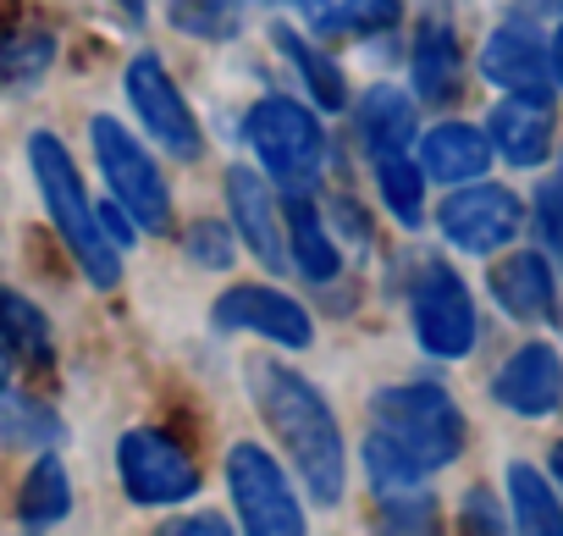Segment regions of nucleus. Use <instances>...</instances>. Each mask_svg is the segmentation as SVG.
Instances as JSON below:
<instances>
[{
	"label": "nucleus",
	"mask_w": 563,
	"mask_h": 536,
	"mask_svg": "<svg viewBox=\"0 0 563 536\" xmlns=\"http://www.w3.org/2000/svg\"><path fill=\"white\" fill-rule=\"evenodd\" d=\"M464 536H503V514H497V503H492L486 486H475L464 497Z\"/></svg>",
	"instance_id": "nucleus-31"
},
{
	"label": "nucleus",
	"mask_w": 563,
	"mask_h": 536,
	"mask_svg": "<svg viewBox=\"0 0 563 536\" xmlns=\"http://www.w3.org/2000/svg\"><path fill=\"white\" fill-rule=\"evenodd\" d=\"M288 238H294V265H299L310 283H332V277L343 272L338 243L327 238V221H321V210H316L305 194L288 199Z\"/></svg>",
	"instance_id": "nucleus-19"
},
{
	"label": "nucleus",
	"mask_w": 563,
	"mask_h": 536,
	"mask_svg": "<svg viewBox=\"0 0 563 536\" xmlns=\"http://www.w3.org/2000/svg\"><path fill=\"white\" fill-rule=\"evenodd\" d=\"M492 150L514 166H541L552 150V95H508L486 122Z\"/></svg>",
	"instance_id": "nucleus-14"
},
{
	"label": "nucleus",
	"mask_w": 563,
	"mask_h": 536,
	"mask_svg": "<svg viewBox=\"0 0 563 536\" xmlns=\"http://www.w3.org/2000/svg\"><path fill=\"white\" fill-rule=\"evenodd\" d=\"M67 508H73V481H67L62 459H56V453H45V459L29 470V481H23L18 514H23V525H29V530H51L56 519H67Z\"/></svg>",
	"instance_id": "nucleus-23"
},
{
	"label": "nucleus",
	"mask_w": 563,
	"mask_h": 536,
	"mask_svg": "<svg viewBox=\"0 0 563 536\" xmlns=\"http://www.w3.org/2000/svg\"><path fill=\"white\" fill-rule=\"evenodd\" d=\"M62 437V420L23 393H0V442H18V448H51Z\"/></svg>",
	"instance_id": "nucleus-26"
},
{
	"label": "nucleus",
	"mask_w": 563,
	"mask_h": 536,
	"mask_svg": "<svg viewBox=\"0 0 563 536\" xmlns=\"http://www.w3.org/2000/svg\"><path fill=\"white\" fill-rule=\"evenodd\" d=\"M536 227H541V238L563 254V177L541 183V194H536Z\"/></svg>",
	"instance_id": "nucleus-30"
},
{
	"label": "nucleus",
	"mask_w": 563,
	"mask_h": 536,
	"mask_svg": "<svg viewBox=\"0 0 563 536\" xmlns=\"http://www.w3.org/2000/svg\"><path fill=\"white\" fill-rule=\"evenodd\" d=\"M497 404L514 415H552L563 404V360L547 343H525L492 382Z\"/></svg>",
	"instance_id": "nucleus-13"
},
{
	"label": "nucleus",
	"mask_w": 563,
	"mask_h": 536,
	"mask_svg": "<svg viewBox=\"0 0 563 536\" xmlns=\"http://www.w3.org/2000/svg\"><path fill=\"white\" fill-rule=\"evenodd\" d=\"M420 166L437 183H475L492 166V139L470 122H442L420 139Z\"/></svg>",
	"instance_id": "nucleus-17"
},
{
	"label": "nucleus",
	"mask_w": 563,
	"mask_h": 536,
	"mask_svg": "<svg viewBox=\"0 0 563 536\" xmlns=\"http://www.w3.org/2000/svg\"><path fill=\"white\" fill-rule=\"evenodd\" d=\"M481 73H486L497 89H508V95H547V89H552V56H547V45L536 40V29H525V23H503V29L486 40Z\"/></svg>",
	"instance_id": "nucleus-12"
},
{
	"label": "nucleus",
	"mask_w": 563,
	"mask_h": 536,
	"mask_svg": "<svg viewBox=\"0 0 563 536\" xmlns=\"http://www.w3.org/2000/svg\"><path fill=\"white\" fill-rule=\"evenodd\" d=\"M51 56H56V40L45 29H12V34H0V84H12V89L34 84L51 67Z\"/></svg>",
	"instance_id": "nucleus-27"
},
{
	"label": "nucleus",
	"mask_w": 563,
	"mask_h": 536,
	"mask_svg": "<svg viewBox=\"0 0 563 536\" xmlns=\"http://www.w3.org/2000/svg\"><path fill=\"white\" fill-rule=\"evenodd\" d=\"M29 166H34V183H40V199L51 210V227L62 232V243L73 249V260L84 265V277L95 288H117L122 277V249L106 238L100 227V210L95 199L84 194V177L67 155V144L56 133H34L29 139Z\"/></svg>",
	"instance_id": "nucleus-2"
},
{
	"label": "nucleus",
	"mask_w": 563,
	"mask_h": 536,
	"mask_svg": "<svg viewBox=\"0 0 563 536\" xmlns=\"http://www.w3.org/2000/svg\"><path fill=\"white\" fill-rule=\"evenodd\" d=\"M376 183H382L387 210H393L404 227H420V216H426V183H420V172L409 166V155H376Z\"/></svg>",
	"instance_id": "nucleus-28"
},
{
	"label": "nucleus",
	"mask_w": 563,
	"mask_h": 536,
	"mask_svg": "<svg viewBox=\"0 0 563 536\" xmlns=\"http://www.w3.org/2000/svg\"><path fill=\"white\" fill-rule=\"evenodd\" d=\"M552 481H558V486H563V442H558V448H552Z\"/></svg>",
	"instance_id": "nucleus-35"
},
{
	"label": "nucleus",
	"mask_w": 563,
	"mask_h": 536,
	"mask_svg": "<svg viewBox=\"0 0 563 536\" xmlns=\"http://www.w3.org/2000/svg\"><path fill=\"white\" fill-rule=\"evenodd\" d=\"M0 343L23 360H34V365L51 360V321L40 316V305H29L12 288H0Z\"/></svg>",
	"instance_id": "nucleus-25"
},
{
	"label": "nucleus",
	"mask_w": 563,
	"mask_h": 536,
	"mask_svg": "<svg viewBox=\"0 0 563 536\" xmlns=\"http://www.w3.org/2000/svg\"><path fill=\"white\" fill-rule=\"evenodd\" d=\"M299 12L327 40H371L398 23L404 0H299Z\"/></svg>",
	"instance_id": "nucleus-18"
},
{
	"label": "nucleus",
	"mask_w": 563,
	"mask_h": 536,
	"mask_svg": "<svg viewBox=\"0 0 563 536\" xmlns=\"http://www.w3.org/2000/svg\"><path fill=\"white\" fill-rule=\"evenodd\" d=\"M415 89L426 100H453L459 95V40L448 23H426L415 40Z\"/></svg>",
	"instance_id": "nucleus-21"
},
{
	"label": "nucleus",
	"mask_w": 563,
	"mask_h": 536,
	"mask_svg": "<svg viewBox=\"0 0 563 536\" xmlns=\"http://www.w3.org/2000/svg\"><path fill=\"white\" fill-rule=\"evenodd\" d=\"M122 89H128V100H133L139 122L150 128V139H155L166 155H177V161H199V150H205L199 122H194V111H188L183 89L172 84V73H166L155 56H133V62H128Z\"/></svg>",
	"instance_id": "nucleus-9"
},
{
	"label": "nucleus",
	"mask_w": 563,
	"mask_h": 536,
	"mask_svg": "<svg viewBox=\"0 0 563 536\" xmlns=\"http://www.w3.org/2000/svg\"><path fill=\"white\" fill-rule=\"evenodd\" d=\"M227 486L243 519V536H305V508L282 475V464L260 442H238L227 453Z\"/></svg>",
	"instance_id": "nucleus-6"
},
{
	"label": "nucleus",
	"mask_w": 563,
	"mask_h": 536,
	"mask_svg": "<svg viewBox=\"0 0 563 536\" xmlns=\"http://www.w3.org/2000/svg\"><path fill=\"white\" fill-rule=\"evenodd\" d=\"M210 321L221 332H260V338H271L282 349H310V338H316V327H310V316H305L299 299H288L282 288H260V283L227 288L216 299Z\"/></svg>",
	"instance_id": "nucleus-11"
},
{
	"label": "nucleus",
	"mask_w": 563,
	"mask_h": 536,
	"mask_svg": "<svg viewBox=\"0 0 563 536\" xmlns=\"http://www.w3.org/2000/svg\"><path fill=\"white\" fill-rule=\"evenodd\" d=\"M360 133H365L371 155H404L415 139V100L398 89H371L360 100Z\"/></svg>",
	"instance_id": "nucleus-20"
},
{
	"label": "nucleus",
	"mask_w": 563,
	"mask_h": 536,
	"mask_svg": "<svg viewBox=\"0 0 563 536\" xmlns=\"http://www.w3.org/2000/svg\"><path fill=\"white\" fill-rule=\"evenodd\" d=\"M161 536H232L216 514H194V519H177L172 530H161Z\"/></svg>",
	"instance_id": "nucleus-32"
},
{
	"label": "nucleus",
	"mask_w": 563,
	"mask_h": 536,
	"mask_svg": "<svg viewBox=\"0 0 563 536\" xmlns=\"http://www.w3.org/2000/svg\"><path fill=\"white\" fill-rule=\"evenodd\" d=\"M508 497L519 536H563V503L530 464H508Z\"/></svg>",
	"instance_id": "nucleus-22"
},
{
	"label": "nucleus",
	"mask_w": 563,
	"mask_h": 536,
	"mask_svg": "<svg viewBox=\"0 0 563 536\" xmlns=\"http://www.w3.org/2000/svg\"><path fill=\"white\" fill-rule=\"evenodd\" d=\"M547 56H552V73L563 78V29H558V40H552V51H547Z\"/></svg>",
	"instance_id": "nucleus-34"
},
{
	"label": "nucleus",
	"mask_w": 563,
	"mask_h": 536,
	"mask_svg": "<svg viewBox=\"0 0 563 536\" xmlns=\"http://www.w3.org/2000/svg\"><path fill=\"white\" fill-rule=\"evenodd\" d=\"M371 437H382L409 470L431 475L442 464L459 459L464 448V415L459 404L431 387V382H404V387H382L371 398Z\"/></svg>",
	"instance_id": "nucleus-3"
},
{
	"label": "nucleus",
	"mask_w": 563,
	"mask_h": 536,
	"mask_svg": "<svg viewBox=\"0 0 563 536\" xmlns=\"http://www.w3.org/2000/svg\"><path fill=\"white\" fill-rule=\"evenodd\" d=\"M7 365H12V349H7V343H0V382H7Z\"/></svg>",
	"instance_id": "nucleus-36"
},
{
	"label": "nucleus",
	"mask_w": 563,
	"mask_h": 536,
	"mask_svg": "<svg viewBox=\"0 0 563 536\" xmlns=\"http://www.w3.org/2000/svg\"><path fill=\"white\" fill-rule=\"evenodd\" d=\"M271 40L282 45V56L299 67V78L310 84V95H316L327 111H343V106H349V84H343L338 62H327V56H321L316 45H305V34H294V29H271Z\"/></svg>",
	"instance_id": "nucleus-24"
},
{
	"label": "nucleus",
	"mask_w": 563,
	"mask_h": 536,
	"mask_svg": "<svg viewBox=\"0 0 563 536\" xmlns=\"http://www.w3.org/2000/svg\"><path fill=\"white\" fill-rule=\"evenodd\" d=\"M387 514H382V536H442L437 525V503L426 492H404V497H382Z\"/></svg>",
	"instance_id": "nucleus-29"
},
{
	"label": "nucleus",
	"mask_w": 563,
	"mask_h": 536,
	"mask_svg": "<svg viewBox=\"0 0 563 536\" xmlns=\"http://www.w3.org/2000/svg\"><path fill=\"white\" fill-rule=\"evenodd\" d=\"M243 139L276 183H310L327 161V133L316 111H305L299 100H282V95L260 100L243 117Z\"/></svg>",
	"instance_id": "nucleus-5"
},
{
	"label": "nucleus",
	"mask_w": 563,
	"mask_h": 536,
	"mask_svg": "<svg viewBox=\"0 0 563 536\" xmlns=\"http://www.w3.org/2000/svg\"><path fill=\"white\" fill-rule=\"evenodd\" d=\"M249 398L265 415L271 437L288 448L294 470L305 475L316 503H338L343 481H349V453H343V431L338 415L327 409V398L282 360H249Z\"/></svg>",
	"instance_id": "nucleus-1"
},
{
	"label": "nucleus",
	"mask_w": 563,
	"mask_h": 536,
	"mask_svg": "<svg viewBox=\"0 0 563 536\" xmlns=\"http://www.w3.org/2000/svg\"><path fill=\"white\" fill-rule=\"evenodd\" d=\"M95 133V161L117 194V205L144 227V232H172V194H166V177L161 166L150 161V150L117 122V117H95L89 122Z\"/></svg>",
	"instance_id": "nucleus-4"
},
{
	"label": "nucleus",
	"mask_w": 563,
	"mask_h": 536,
	"mask_svg": "<svg viewBox=\"0 0 563 536\" xmlns=\"http://www.w3.org/2000/svg\"><path fill=\"white\" fill-rule=\"evenodd\" d=\"M409 316H415V332H420L426 354L464 360L475 349V299L459 283L453 265H442V260L420 265V277L409 288Z\"/></svg>",
	"instance_id": "nucleus-7"
},
{
	"label": "nucleus",
	"mask_w": 563,
	"mask_h": 536,
	"mask_svg": "<svg viewBox=\"0 0 563 536\" xmlns=\"http://www.w3.org/2000/svg\"><path fill=\"white\" fill-rule=\"evenodd\" d=\"M437 227L453 249L464 254H497L508 238H519L525 227V205L497 188V183H475V188H459L442 210H437Z\"/></svg>",
	"instance_id": "nucleus-10"
},
{
	"label": "nucleus",
	"mask_w": 563,
	"mask_h": 536,
	"mask_svg": "<svg viewBox=\"0 0 563 536\" xmlns=\"http://www.w3.org/2000/svg\"><path fill=\"white\" fill-rule=\"evenodd\" d=\"M199 254H205V260H216V265L227 260V238H221V227H216V238H210V227L199 232Z\"/></svg>",
	"instance_id": "nucleus-33"
},
{
	"label": "nucleus",
	"mask_w": 563,
	"mask_h": 536,
	"mask_svg": "<svg viewBox=\"0 0 563 536\" xmlns=\"http://www.w3.org/2000/svg\"><path fill=\"white\" fill-rule=\"evenodd\" d=\"M492 294H497V305H503L514 321H547L552 305H558L552 260L536 254V249L497 260V265H492Z\"/></svg>",
	"instance_id": "nucleus-15"
},
{
	"label": "nucleus",
	"mask_w": 563,
	"mask_h": 536,
	"mask_svg": "<svg viewBox=\"0 0 563 536\" xmlns=\"http://www.w3.org/2000/svg\"><path fill=\"white\" fill-rule=\"evenodd\" d=\"M117 475L133 503H183L199 492V464L166 431H150V426L117 442Z\"/></svg>",
	"instance_id": "nucleus-8"
},
{
	"label": "nucleus",
	"mask_w": 563,
	"mask_h": 536,
	"mask_svg": "<svg viewBox=\"0 0 563 536\" xmlns=\"http://www.w3.org/2000/svg\"><path fill=\"white\" fill-rule=\"evenodd\" d=\"M227 205H232V221H238L243 243L260 254V265L265 272H282V227H276V205H271L260 172L232 166L227 172Z\"/></svg>",
	"instance_id": "nucleus-16"
}]
</instances>
